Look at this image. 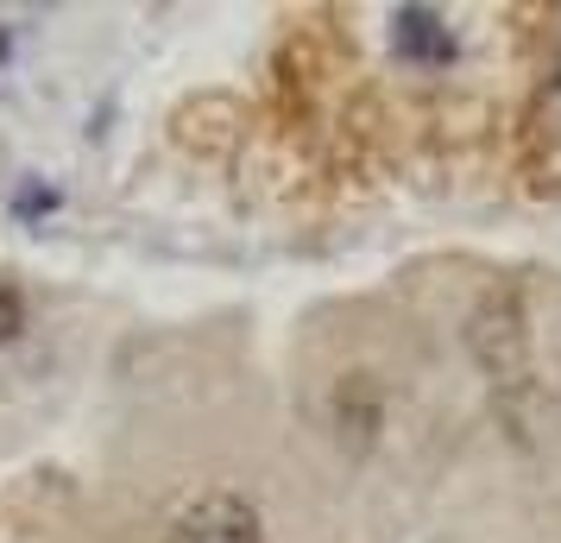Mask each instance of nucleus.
Masks as SVG:
<instances>
[{
	"label": "nucleus",
	"mask_w": 561,
	"mask_h": 543,
	"mask_svg": "<svg viewBox=\"0 0 561 543\" xmlns=\"http://www.w3.org/2000/svg\"><path fill=\"white\" fill-rule=\"evenodd\" d=\"M467 341H473V354L492 380H517L524 361H530V336H524V310H517V297L511 291H492L473 323H467Z\"/></svg>",
	"instance_id": "nucleus-1"
},
{
	"label": "nucleus",
	"mask_w": 561,
	"mask_h": 543,
	"mask_svg": "<svg viewBox=\"0 0 561 543\" xmlns=\"http://www.w3.org/2000/svg\"><path fill=\"white\" fill-rule=\"evenodd\" d=\"M379 386H373V380H366V373H354V380H341V392H334V417H341V430H347V423H354L359 437H373V430H379Z\"/></svg>",
	"instance_id": "nucleus-4"
},
{
	"label": "nucleus",
	"mask_w": 561,
	"mask_h": 543,
	"mask_svg": "<svg viewBox=\"0 0 561 543\" xmlns=\"http://www.w3.org/2000/svg\"><path fill=\"white\" fill-rule=\"evenodd\" d=\"M20 329H26V297L13 285H0V341H13Z\"/></svg>",
	"instance_id": "nucleus-5"
},
{
	"label": "nucleus",
	"mask_w": 561,
	"mask_h": 543,
	"mask_svg": "<svg viewBox=\"0 0 561 543\" xmlns=\"http://www.w3.org/2000/svg\"><path fill=\"white\" fill-rule=\"evenodd\" d=\"M164 543H265L259 506L240 493H203L196 506H183Z\"/></svg>",
	"instance_id": "nucleus-2"
},
{
	"label": "nucleus",
	"mask_w": 561,
	"mask_h": 543,
	"mask_svg": "<svg viewBox=\"0 0 561 543\" xmlns=\"http://www.w3.org/2000/svg\"><path fill=\"white\" fill-rule=\"evenodd\" d=\"M51 203H57L51 190H38V183H26V190H20V203H13V208H20V215H26V222H32V215H45V208H51Z\"/></svg>",
	"instance_id": "nucleus-6"
},
{
	"label": "nucleus",
	"mask_w": 561,
	"mask_h": 543,
	"mask_svg": "<svg viewBox=\"0 0 561 543\" xmlns=\"http://www.w3.org/2000/svg\"><path fill=\"white\" fill-rule=\"evenodd\" d=\"M391 45H398V57H410V64H448V57H455V32L442 26L435 7H398V13H391Z\"/></svg>",
	"instance_id": "nucleus-3"
}]
</instances>
